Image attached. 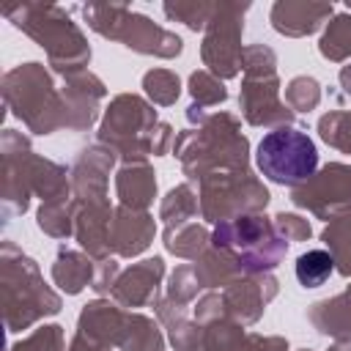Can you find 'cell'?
<instances>
[{
  "mask_svg": "<svg viewBox=\"0 0 351 351\" xmlns=\"http://www.w3.org/2000/svg\"><path fill=\"white\" fill-rule=\"evenodd\" d=\"M0 156H3V217H22L30 208V197L41 203H55L74 197L69 170L47 156H38L30 140L16 129L0 132Z\"/></svg>",
  "mask_w": 351,
  "mask_h": 351,
  "instance_id": "1",
  "label": "cell"
},
{
  "mask_svg": "<svg viewBox=\"0 0 351 351\" xmlns=\"http://www.w3.org/2000/svg\"><path fill=\"white\" fill-rule=\"evenodd\" d=\"M96 140L110 145L121 165L148 162V156H165L173 151L176 132L167 121H159L154 104L140 93H118L104 107Z\"/></svg>",
  "mask_w": 351,
  "mask_h": 351,
  "instance_id": "2",
  "label": "cell"
},
{
  "mask_svg": "<svg viewBox=\"0 0 351 351\" xmlns=\"http://www.w3.org/2000/svg\"><path fill=\"white\" fill-rule=\"evenodd\" d=\"M173 156L189 181H203L211 173L250 170V140L233 112H211L203 123L176 134Z\"/></svg>",
  "mask_w": 351,
  "mask_h": 351,
  "instance_id": "3",
  "label": "cell"
},
{
  "mask_svg": "<svg viewBox=\"0 0 351 351\" xmlns=\"http://www.w3.org/2000/svg\"><path fill=\"white\" fill-rule=\"evenodd\" d=\"M0 296L3 324L8 335L36 326L47 315H58L63 307L60 293L44 282L38 263L22 252L11 239L0 244Z\"/></svg>",
  "mask_w": 351,
  "mask_h": 351,
  "instance_id": "4",
  "label": "cell"
},
{
  "mask_svg": "<svg viewBox=\"0 0 351 351\" xmlns=\"http://www.w3.org/2000/svg\"><path fill=\"white\" fill-rule=\"evenodd\" d=\"M3 16L47 52V66L58 77L85 71V66L90 63V44L63 5L19 3L5 8Z\"/></svg>",
  "mask_w": 351,
  "mask_h": 351,
  "instance_id": "5",
  "label": "cell"
},
{
  "mask_svg": "<svg viewBox=\"0 0 351 351\" xmlns=\"http://www.w3.org/2000/svg\"><path fill=\"white\" fill-rule=\"evenodd\" d=\"M0 90L5 107L27 126V132L47 137L58 129H66L63 96L44 63L27 60L8 69L3 74Z\"/></svg>",
  "mask_w": 351,
  "mask_h": 351,
  "instance_id": "6",
  "label": "cell"
},
{
  "mask_svg": "<svg viewBox=\"0 0 351 351\" xmlns=\"http://www.w3.org/2000/svg\"><path fill=\"white\" fill-rule=\"evenodd\" d=\"M82 19L101 38L118 41L137 55L170 60L184 52V41L178 33L156 25L151 16L134 11L126 3H85Z\"/></svg>",
  "mask_w": 351,
  "mask_h": 351,
  "instance_id": "7",
  "label": "cell"
},
{
  "mask_svg": "<svg viewBox=\"0 0 351 351\" xmlns=\"http://www.w3.org/2000/svg\"><path fill=\"white\" fill-rule=\"evenodd\" d=\"M211 244L230 252L239 263L241 274H263L274 271L288 252V241L277 233L274 217L261 214H241L214 225Z\"/></svg>",
  "mask_w": 351,
  "mask_h": 351,
  "instance_id": "8",
  "label": "cell"
},
{
  "mask_svg": "<svg viewBox=\"0 0 351 351\" xmlns=\"http://www.w3.org/2000/svg\"><path fill=\"white\" fill-rule=\"evenodd\" d=\"M255 165L271 184L296 189L310 181L318 170V148L307 132L296 126H280L261 137L255 151Z\"/></svg>",
  "mask_w": 351,
  "mask_h": 351,
  "instance_id": "9",
  "label": "cell"
},
{
  "mask_svg": "<svg viewBox=\"0 0 351 351\" xmlns=\"http://www.w3.org/2000/svg\"><path fill=\"white\" fill-rule=\"evenodd\" d=\"M197 200H200L203 222L219 225L241 214L266 211L271 195L252 170H228V173L206 176L197 184Z\"/></svg>",
  "mask_w": 351,
  "mask_h": 351,
  "instance_id": "10",
  "label": "cell"
},
{
  "mask_svg": "<svg viewBox=\"0 0 351 351\" xmlns=\"http://www.w3.org/2000/svg\"><path fill=\"white\" fill-rule=\"evenodd\" d=\"M250 11V3L236 0H217L214 14L203 30L200 41V60L206 71H211L219 80H233L241 71V33H244V14Z\"/></svg>",
  "mask_w": 351,
  "mask_h": 351,
  "instance_id": "11",
  "label": "cell"
},
{
  "mask_svg": "<svg viewBox=\"0 0 351 351\" xmlns=\"http://www.w3.org/2000/svg\"><path fill=\"white\" fill-rule=\"evenodd\" d=\"M291 203L318 219L351 214V162H326L310 181L291 189Z\"/></svg>",
  "mask_w": 351,
  "mask_h": 351,
  "instance_id": "12",
  "label": "cell"
},
{
  "mask_svg": "<svg viewBox=\"0 0 351 351\" xmlns=\"http://www.w3.org/2000/svg\"><path fill=\"white\" fill-rule=\"evenodd\" d=\"M280 77H244L241 90H239V110L241 118L250 126H263V129H280V126H293L296 112L280 99Z\"/></svg>",
  "mask_w": 351,
  "mask_h": 351,
  "instance_id": "13",
  "label": "cell"
},
{
  "mask_svg": "<svg viewBox=\"0 0 351 351\" xmlns=\"http://www.w3.org/2000/svg\"><path fill=\"white\" fill-rule=\"evenodd\" d=\"M118 162V154L104 145V143H90L85 145L77 159L69 167V178H71V195L80 203H101L110 200L107 186H110V173Z\"/></svg>",
  "mask_w": 351,
  "mask_h": 351,
  "instance_id": "14",
  "label": "cell"
},
{
  "mask_svg": "<svg viewBox=\"0 0 351 351\" xmlns=\"http://www.w3.org/2000/svg\"><path fill=\"white\" fill-rule=\"evenodd\" d=\"M277 291H280L277 277L271 271H263V274H241L233 282H228L219 293L225 302V313L241 326H252L263 318V310L277 296Z\"/></svg>",
  "mask_w": 351,
  "mask_h": 351,
  "instance_id": "15",
  "label": "cell"
},
{
  "mask_svg": "<svg viewBox=\"0 0 351 351\" xmlns=\"http://www.w3.org/2000/svg\"><path fill=\"white\" fill-rule=\"evenodd\" d=\"M63 96V112H66V129L69 132H88L101 110V101L107 99V85L93 71H77L63 77L60 85Z\"/></svg>",
  "mask_w": 351,
  "mask_h": 351,
  "instance_id": "16",
  "label": "cell"
},
{
  "mask_svg": "<svg viewBox=\"0 0 351 351\" xmlns=\"http://www.w3.org/2000/svg\"><path fill=\"white\" fill-rule=\"evenodd\" d=\"M162 280H165V261H162V255L143 258V261L121 269L110 299L118 302L123 310L151 307L154 299L159 296Z\"/></svg>",
  "mask_w": 351,
  "mask_h": 351,
  "instance_id": "17",
  "label": "cell"
},
{
  "mask_svg": "<svg viewBox=\"0 0 351 351\" xmlns=\"http://www.w3.org/2000/svg\"><path fill=\"white\" fill-rule=\"evenodd\" d=\"M335 16L332 3L318 0H277L269 11L271 27L285 38H304L321 30Z\"/></svg>",
  "mask_w": 351,
  "mask_h": 351,
  "instance_id": "18",
  "label": "cell"
},
{
  "mask_svg": "<svg viewBox=\"0 0 351 351\" xmlns=\"http://www.w3.org/2000/svg\"><path fill=\"white\" fill-rule=\"evenodd\" d=\"M126 315L129 310H123L118 302L112 299H104V296H96L93 302L82 304L80 315H77V332L80 337L101 346V348H118V340H121V332L126 326Z\"/></svg>",
  "mask_w": 351,
  "mask_h": 351,
  "instance_id": "19",
  "label": "cell"
},
{
  "mask_svg": "<svg viewBox=\"0 0 351 351\" xmlns=\"http://www.w3.org/2000/svg\"><path fill=\"white\" fill-rule=\"evenodd\" d=\"M112 214L115 208L110 200L101 203H80L77 222H74V239L82 252H88L93 261L112 258Z\"/></svg>",
  "mask_w": 351,
  "mask_h": 351,
  "instance_id": "20",
  "label": "cell"
},
{
  "mask_svg": "<svg viewBox=\"0 0 351 351\" xmlns=\"http://www.w3.org/2000/svg\"><path fill=\"white\" fill-rule=\"evenodd\" d=\"M154 236H156V222L148 211L115 206V214H112V255L115 258L143 255L151 247Z\"/></svg>",
  "mask_w": 351,
  "mask_h": 351,
  "instance_id": "21",
  "label": "cell"
},
{
  "mask_svg": "<svg viewBox=\"0 0 351 351\" xmlns=\"http://www.w3.org/2000/svg\"><path fill=\"white\" fill-rule=\"evenodd\" d=\"M154 315L167 332V343L173 351H200L203 348V326L186 315L184 304L170 302L167 296L154 299Z\"/></svg>",
  "mask_w": 351,
  "mask_h": 351,
  "instance_id": "22",
  "label": "cell"
},
{
  "mask_svg": "<svg viewBox=\"0 0 351 351\" xmlns=\"http://www.w3.org/2000/svg\"><path fill=\"white\" fill-rule=\"evenodd\" d=\"M115 197L118 206L148 211L156 197V173L148 162H129L115 170Z\"/></svg>",
  "mask_w": 351,
  "mask_h": 351,
  "instance_id": "23",
  "label": "cell"
},
{
  "mask_svg": "<svg viewBox=\"0 0 351 351\" xmlns=\"http://www.w3.org/2000/svg\"><path fill=\"white\" fill-rule=\"evenodd\" d=\"M307 321L313 324V329L324 337H332L335 343H346L351 340V288L329 296V299H318L307 307Z\"/></svg>",
  "mask_w": 351,
  "mask_h": 351,
  "instance_id": "24",
  "label": "cell"
},
{
  "mask_svg": "<svg viewBox=\"0 0 351 351\" xmlns=\"http://www.w3.org/2000/svg\"><path fill=\"white\" fill-rule=\"evenodd\" d=\"M96 274V261L82 252V250H69L60 247L55 261H52V282L66 293V296H77L85 288H90Z\"/></svg>",
  "mask_w": 351,
  "mask_h": 351,
  "instance_id": "25",
  "label": "cell"
},
{
  "mask_svg": "<svg viewBox=\"0 0 351 351\" xmlns=\"http://www.w3.org/2000/svg\"><path fill=\"white\" fill-rule=\"evenodd\" d=\"M167 337L162 335V324L140 310H129L126 326L121 332L118 348L121 351H165Z\"/></svg>",
  "mask_w": 351,
  "mask_h": 351,
  "instance_id": "26",
  "label": "cell"
},
{
  "mask_svg": "<svg viewBox=\"0 0 351 351\" xmlns=\"http://www.w3.org/2000/svg\"><path fill=\"white\" fill-rule=\"evenodd\" d=\"M192 266H195V274H197L203 291H217V288L222 291L228 282H233L236 277H241V269L233 261V255L225 252V250H219V247H214V244Z\"/></svg>",
  "mask_w": 351,
  "mask_h": 351,
  "instance_id": "27",
  "label": "cell"
},
{
  "mask_svg": "<svg viewBox=\"0 0 351 351\" xmlns=\"http://www.w3.org/2000/svg\"><path fill=\"white\" fill-rule=\"evenodd\" d=\"M162 244L170 255L184 258V261H197L208 247H211V233L200 222H186L178 228H165L162 230Z\"/></svg>",
  "mask_w": 351,
  "mask_h": 351,
  "instance_id": "28",
  "label": "cell"
},
{
  "mask_svg": "<svg viewBox=\"0 0 351 351\" xmlns=\"http://www.w3.org/2000/svg\"><path fill=\"white\" fill-rule=\"evenodd\" d=\"M77 211H80V200L77 197H66V200H55V203H41L38 211H36V225L49 239H71L74 236Z\"/></svg>",
  "mask_w": 351,
  "mask_h": 351,
  "instance_id": "29",
  "label": "cell"
},
{
  "mask_svg": "<svg viewBox=\"0 0 351 351\" xmlns=\"http://www.w3.org/2000/svg\"><path fill=\"white\" fill-rule=\"evenodd\" d=\"M318 52L329 63H346L351 60V11L335 14L318 38Z\"/></svg>",
  "mask_w": 351,
  "mask_h": 351,
  "instance_id": "30",
  "label": "cell"
},
{
  "mask_svg": "<svg viewBox=\"0 0 351 351\" xmlns=\"http://www.w3.org/2000/svg\"><path fill=\"white\" fill-rule=\"evenodd\" d=\"M197 211H200V200L192 184H176L173 189H167V195L159 203V219L165 222V228L186 225L197 217Z\"/></svg>",
  "mask_w": 351,
  "mask_h": 351,
  "instance_id": "31",
  "label": "cell"
},
{
  "mask_svg": "<svg viewBox=\"0 0 351 351\" xmlns=\"http://www.w3.org/2000/svg\"><path fill=\"white\" fill-rule=\"evenodd\" d=\"M321 241L335 258V271L351 277V214L329 219L321 230Z\"/></svg>",
  "mask_w": 351,
  "mask_h": 351,
  "instance_id": "32",
  "label": "cell"
},
{
  "mask_svg": "<svg viewBox=\"0 0 351 351\" xmlns=\"http://www.w3.org/2000/svg\"><path fill=\"white\" fill-rule=\"evenodd\" d=\"M293 271L302 288H321L335 274V258L329 250H307L296 258Z\"/></svg>",
  "mask_w": 351,
  "mask_h": 351,
  "instance_id": "33",
  "label": "cell"
},
{
  "mask_svg": "<svg viewBox=\"0 0 351 351\" xmlns=\"http://www.w3.org/2000/svg\"><path fill=\"white\" fill-rule=\"evenodd\" d=\"M244 337H247L244 326L239 321H233L230 315H222L203 326V348L200 351H239Z\"/></svg>",
  "mask_w": 351,
  "mask_h": 351,
  "instance_id": "34",
  "label": "cell"
},
{
  "mask_svg": "<svg viewBox=\"0 0 351 351\" xmlns=\"http://www.w3.org/2000/svg\"><path fill=\"white\" fill-rule=\"evenodd\" d=\"M143 90L154 107H170L181 96V80L170 69H151L143 74Z\"/></svg>",
  "mask_w": 351,
  "mask_h": 351,
  "instance_id": "35",
  "label": "cell"
},
{
  "mask_svg": "<svg viewBox=\"0 0 351 351\" xmlns=\"http://www.w3.org/2000/svg\"><path fill=\"white\" fill-rule=\"evenodd\" d=\"M318 137L340 151V154H351V110H329L318 118Z\"/></svg>",
  "mask_w": 351,
  "mask_h": 351,
  "instance_id": "36",
  "label": "cell"
},
{
  "mask_svg": "<svg viewBox=\"0 0 351 351\" xmlns=\"http://www.w3.org/2000/svg\"><path fill=\"white\" fill-rule=\"evenodd\" d=\"M214 5L217 3H208V0H170L162 5V11L167 19L181 22L197 33V30H206V25L214 14Z\"/></svg>",
  "mask_w": 351,
  "mask_h": 351,
  "instance_id": "37",
  "label": "cell"
},
{
  "mask_svg": "<svg viewBox=\"0 0 351 351\" xmlns=\"http://www.w3.org/2000/svg\"><path fill=\"white\" fill-rule=\"evenodd\" d=\"M186 90L192 96V104L197 107H217L222 101H228V88L219 77H214L211 71L206 69H197L189 74V82H186Z\"/></svg>",
  "mask_w": 351,
  "mask_h": 351,
  "instance_id": "38",
  "label": "cell"
},
{
  "mask_svg": "<svg viewBox=\"0 0 351 351\" xmlns=\"http://www.w3.org/2000/svg\"><path fill=\"white\" fill-rule=\"evenodd\" d=\"M285 104L293 112H313L321 104V82L310 74H299L285 85Z\"/></svg>",
  "mask_w": 351,
  "mask_h": 351,
  "instance_id": "39",
  "label": "cell"
},
{
  "mask_svg": "<svg viewBox=\"0 0 351 351\" xmlns=\"http://www.w3.org/2000/svg\"><path fill=\"white\" fill-rule=\"evenodd\" d=\"M200 291H203V285H200V280H197L192 263L176 266L173 274H170V280H167V285H165V296H167L170 302H176V304H184V307L192 304Z\"/></svg>",
  "mask_w": 351,
  "mask_h": 351,
  "instance_id": "40",
  "label": "cell"
},
{
  "mask_svg": "<svg viewBox=\"0 0 351 351\" xmlns=\"http://www.w3.org/2000/svg\"><path fill=\"white\" fill-rule=\"evenodd\" d=\"M8 351H66V332L60 324H44L27 337L11 343Z\"/></svg>",
  "mask_w": 351,
  "mask_h": 351,
  "instance_id": "41",
  "label": "cell"
},
{
  "mask_svg": "<svg viewBox=\"0 0 351 351\" xmlns=\"http://www.w3.org/2000/svg\"><path fill=\"white\" fill-rule=\"evenodd\" d=\"M244 77H269L277 74V52L266 44H247L241 55Z\"/></svg>",
  "mask_w": 351,
  "mask_h": 351,
  "instance_id": "42",
  "label": "cell"
},
{
  "mask_svg": "<svg viewBox=\"0 0 351 351\" xmlns=\"http://www.w3.org/2000/svg\"><path fill=\"white\" fill-rule=\"evenodd\" d=\"M274 228H277V233H280L288 244H291V241H310V236H313L310 219H304L302 214H291V211L274 214Z\"/></svg>",
  "mask_w": 351,
  "mask_h": 351,
  "instance_id": "43",
  "label": "cell"
},
{
  "mask_svg": "<svg viewBox=\"0 0 351 351\" xmlns=\"http://www.w3.org/2000/svg\"><path fill=\"white\" fill-rule=\"evenodd\" d=\"M121 274V266H118V258H104V261H96V274H93V282H90V291L96 296H110L112 288H115V280Z\"/></svg>",
  "mask_w": 351,
  "mask_h": 351,
  "instance_id": "44",
  "label": "cell"
},
{
  "mask_svg": "<svg viewBox=\"0 0 351 351\" xmlns=\"http://www.w3.org/2000/svg\"><path fill=\"white\" fill-rule=\"evenodd\" d=\"M222 315H228V313H225V302H222V293L219 291H208V293H203L197 299V304H195V321L200 326H206L208 321L222 318Z\"/></svg>",
  "mask_w": 351,
  "mask_h": 351,
  "instance_id": "45",
  "label": "cell"
},
{
  "mask_svg": "<svg viewBox=\"0 0 351 351\" xmlns=\"http://www.w3.org/2000/svg\"><path fill=\"white\" fill-rule=\"evenodd\" d=\"M239 351H288V340L282 335H258L247 332Z\"/></svg>",
  "mask_w": 351,
  "mask_h": 351,
  "instance_id": "46",
  "label": "cell"
},
{
  "mask_svg": "<svg viewBox=\"0 0 351 351\" xmlns=\"http://www.w3.org/2000/svg\"><path fill=\"white\" fill-rule=\"evenodd\" d=\"M337 80H340V88H343V93H348V96H351V63H346V66L340 69Z\"/></svg>",
  "mask_w": 351,
  "mask_h": 351,
  "instance_id": "47",
  "label": "cell"
},
{
  "mask_svg": "<svg viewBox=\"0 0 351 351\" xmlns=\"http://www.w3.org/2000/svg\"><path fill=\"white\" fill-rule=\"evenodd\" d=\"M346 11H351V0H348V3H346Z\"/></svg>",
  "mask_w": 351,
  "mask_h": 351,
  "instance_id": "48",
  "label": "cell"
},
{
  "mask_svg": "<svg viewBox=\"0 0 351 351\" xmlns=\"http://www.w3.org/2000/svg\"><path fill=\"white\" fill-rule=\"evenodd\" d=\"M302 351H304V348H302Z\"/></svg>",
  "mask_w": 351,
  "mask_h": 351,
  "instance_id": "49",
  "label": "cell"
},
{
  "mask_svg": "<svg viewBox=\"0 0 351 351\" xmlns=\"http://www.w3.org/2000/svg\"><path fill=\"white\" fill-rule=\"evenodd\" d=\"M348 288H351V285H348Z\"/></svg>",
  "mask_w": 351,
  "mask_h": 351,
  "instance_id": "50",
  "label": "cell"
}]
</instances>
